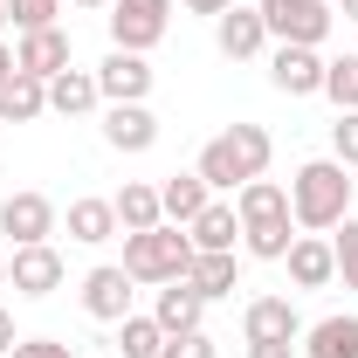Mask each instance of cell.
I'll use <instances>...</instances> for the list:
<instances>
[{
	"instance_id": "cell-1",
	"label": "cell",
	"mask_w": 358,
	"mask_h": 358,
	"mask_svg": "<svg viewBox=\"0 0 358 358\" xmlns=\"http://www.w3.org/2000/svg\"><path fill=\"white\" fill-rule=\"evenodd\" d=\"M352 166H338V159H303L296 173H289V221L303 227V234H331V227L352 214Z\"/></svg>"
},
{
	"instance_id": "cell-2",
	"label": "cell",
	"mask_w": 358,
	"mask_h": 358,
	"mask_svg": "<svg viewBox=\"0 0 358 358\" xmlns=\"http://www.w3.org/2000/svg\"><path fill=\"white\" fill-rule=\"evenodd\" d=\"M268 159H275V138H268L262 124H227L221 138H207V145H200V166H193V173L207 179L214 193H234V186L262 179Z\"/></svg>"
},
{
	"instance_id": "cell-3",
	"label": "cell",
	"mask_w": 358,
	"mask_h": 358,
	"mask_svg": "<svg viewBox=\"0 0 358 358\" xmlns=\"http://www.w3.org/2000/svg\"><path fill=\"white\" fill-rule=\"evenodd\" d=\"M193 268V234L173 221L145 227V234H124V275L131 282H186Z\"/></svg>"
},
{
	"instance_id": "cell-4",
	"label": "cell",
	"mask_w": 358,
	"mask_h": 358,
	"mask_svg": "<svg viewBox=\"0 0 358 358\" xmlns=\"http://www.w3.org/2000/svg\"><path fill=\"white\" fill-rule=\"evenodd\" d=\"M268 21V42H296V48H324V35L338 28L331 0H255Z\"/></svg>"
},
{
	"instance_id": "cell-5",
	"label": "cell",
	"mask_w": 358,
	"mask_h": 358,
	"mask_svg": "<svg viewBox=\"0 0 358 358\" xmlns=\"http://www.w3.org/2000/svg\"><path fill=\"white\" fill-rule=\"evenodd\" d=\"M110 48H131V55H145V48L166 42V28H173V0H110Z\"/></svg>"
},
{
	"instance_id": "cell-6",
	"label": "cell",
	"mask_w": 358,
	"mask_h": 358,
	"mask_svg": "<svg viewBox=\"0 0 358 358\" xmlns=\"http://www.w3.org/2000/svg\"><path fill=\"white\" fill-rule=\"evenodd\" d=\"M55 227H62V207H55L48 193H7V200H0V234H7L14 248L55 241Z\"/></svg>"
},
{
	"instance_id": "cell-7",
	"label": "cell",
	"mask_w": 358,
	"mask_h": 358,
	"mask_svg": "<svg viewBox=\"0 0 358 358\" xmlns=\"http://www.w3.org/2000/svg\"><path fill=\"white\" fill-rule=\"evenodd\" d=\"M62 255H55V241H35V248H14L7 255V289L14 296H55L62 289Z\"/></svg>"
},
{
	"instance_id": "cell-8",
	"label": "cell",
	"mask_w": 358,
	"mask_h": 358,
	"mask_svg": "<svg viewBox=\"0 0 358 358\" xmlns=\"http://www.w3.org/2000/svg\"><path fill=\"white\" fill-rule=\"evenodd\" d=\"M131 275H124V262H96L83 275V310L96 317V324H124L131 317Z\"/></svg>"
},
{
	"instance_id": "cell-9",
	"label": "cell",
	"mask_w": 358,
	"mask_h": 358,
	"mask_svg": "<svg viewBox=\"0 0 358 358\" xmlns=\"http://www.w3.org/2000/svg\"><path fill=\"white\" fill-rule=\"evenodd\" d=\"M96 90H103V103H145L152 96V62L131 55V48H110L96 62Z\"/></svg>"
},
{
	"instance_id": "cell-10",
	"label": "cell",
	"mask_w": 358,
	"mask_h": 358,
	"mask_svg": "<svg viewBox=\"0 0 358 358\" xmlns=\"http://www.w3.org/2000/svg\"><path fill=\"white\" fill-rule=\"evenodd\" d=\"M241 338L248 345H296L303 338V317L289 296H255L248 310H241Z\"/></svg>"
},
{
	"instance_id": "cell-11",
	"label": "cell",
	"mask_w": 358,
	"mask_h": 358,
	"mask_svg": "<svg viewBox=\"0 0 358 358\" xmlns=\"http://www.w3.org/2000/svg\"><path fill=\"white\" fill-rule=\"evenodd\" d=\"M268 83L282 90V96H324V55L317 48H296V42H275Z\"/></svg>"
},
{
	"instance_id": "cell-12",
	"label": "cell",
	"mask_w": 358,
	"mask_h": 358,
	"mask_svg": "<svg viewBox=\"0 0 358 358\" xmlns=\"http://www.w3.org/2000/svg\"><path fill=\"white\" fill-rule=\"evenodd\" d=\"M14 69H21V76H62V69H69V28H62V21H55V28H28V35H21V42H14Z\"/></svg>"
},
{
	"instance_id": "cell-13",
	"label": "cell",
	"mask_w": 358,
	"mask_h": 358,
	"mask_svg": "<svg viewBox=\"0 0 358 358\" xmlns=\"http://www.w3.org/2000/svg\"><path fill=\"white\" fill-rule=\"evenodd\" d=\"M214 42H221L227 62H248V55H262V48H268V21H262V7L248 0V7H227V14H214Z\"/></svg>"
},
{
	"instance_id": "cell-14",
	"label": "cell",
	"mask_w": 358,
	"mask_h": 358,
	"mask_svg": "<svg viewBox=\"0 0 358 358\" xmlns=\"http://www.w3.org/2000/svg\"><path fill=\"white\" fill-rule=\"evenodd\" d=\"M234 214H241V234L248 227H282L289 221V186L282 179H248V186H234Z\"/></svg>"
},
{
	"instance_id": "cell-15",
	"label": "cell",
	"mask_w": 358,
	"mask_h": 358,
	"mask_svg": "<svg viewBox=\"0 0 358 358\" xmlns=\"http://www.w3.org/2000/svg\"><path fill=\"white\" fill-rule=\"evenodd\" d=\"M103 145H110V152H152V145H159L152 103H103Z\"/></svg>"
},
{
	"instance_id": "cell-16",
	"label": "cell",
	"mask_w": 358,
	"mask_h": 358,
	"mask_svg": "<svg viewBox=\"0 0 358 358\" xmlns=\"http://www.w3.org/2000/svg\"><path fill=\"white\" fill-rule=\"evenodd\" d=\"M282 262H289V282H296V289H331V282H338V255H331V234H296Z\"/></svg>"
},
{
	"instance_id": "cell-17",
	"label": "cell",
	"mask_w": 358,
	"mask_h": 358,
	"mask_svg": "<svg viewBox=\"0 0 358 358\" xmlns=\"http://www.w3.org/2000/svg\"><path fill=\"white\" fill-rule=\"evenodd\" d=\"M186 234H193V248L200 255H221V248H241V214H234V200H207L193 221H186Z\"/></svg>"
},
{
	"instance_id": "cell-18",
	"label": "cell",
	"mask_w": 358,
	"mask_h": 358,
	"mask_svg": "<svg viewBox=\"0 0 358 358\" xmlns=\"http://www.w3.org/2000/svg\"><path fill=\"white\" fill-rule=\"evenodd\" d=\"M152 317H159V331L179 338V331H200V317H207V296L193 289V282H159V296H152Z\"/></svg>"
},
{
	"instance_id": "cell-19",
	"label": "cell",
	"mask_w": 358,
	"mask_h": 358,
	"mask_svg": "<svg viewBox=\"0 0 358 358\" xmlns=\"http://www.w3.org/2000/svg\"><path fill=\"white\" fill-rule=\"evenodd\" d=\"M96 103H103L96 69H76V62H69L62 76H48V110H55V117H90Z\"/></svg>"
},
{
	"instance_id": "cell-20",
	"label": "cell",
	"mask_w": 358,
	"mask_h": 358,
	"mask_svg": "<svg viewBox=\"0 0 358 358\" xmlns=\"http://www.w3.org/2000/svg\"><path fill=\"white\" fill-rule=\"evenodd\" d=\"M110 207H117V227H124V234H145V227L166 221V207H159V186H152V179H124V186L110 193Z\"/></svg>"
},
{
	"instance_id": "cell-21",
	"label": "cell",
	"mask_w": 358,
	"mask_h": 358,
	"mask_svg": "<svg viewBox=\"0 0 358 358\" xmlns=\"http://www.w3.org/2000/svg\"><path fill=\"white\" fill-rule=\"evenodd\" d=\"M62 221H69V241H83V248H103L110 234H124V227H117V207H110V200H96V193L69 200V214H62Z\"/></svg>"
},
{
	"instance_id": "cell-22",
	"label": "cell",
	"mask_w": 358,
	"mask_h": 358,
	"mask_svg": "<svg viewBox=\"0 0 358 358\" xmlns=\"http://www.w3.org/2000/svg\"><path fill=\"white\" fill-rule=\"evenodd\" d=\"M303 358H358V317L338 310V317H317L303 331Z\"/></svg>"
},
{
	"instance_id": "cell-23",
	"label": "cell",
	"mask_w": 358,
	"mask_h": 358,
	"mask_svg": "<svg viewBox=\"0 0 358 358\" xmlns=\"http://www.w3.org/2000/svg\"><path fill=\"white\" fill-rule=\"evenodd\" d=\"M42 110H48V83L42 76H21V69H14V76L0 83V124H35Z\"/></svg>"
},
{
	"instance_id": "cell-24",
	"label": "cell",
	"mask_w": 358,
	"mask_h": 358,
	"mask_svg": "<svg viewBox=\"0 0 358 358\" xmlns=\"http://www.w3.org/2000/svg\"><path fill=\"white\" fill-rule=\"evenodd\" d=\"M207 200H214V186H207L200 173H173V179H159V207H166V221H173V227H186L200 207H207Z\"/></svg>"
},
{
	"instance_id": "cell-25",
	"label": "cell",
	"mask_w": 358,
	"mask_h": 358,
	"mask_svg": "<svg viewBox=\"0 0 358 358\" xmlns=\"http://www.w3.org/2000/svg\"><path fill=\"white\" fill-rule=\"evenodd\" d=\"M186 282H193L207 303H214V296H234V282H241V255H234V248H221V255H200V248H193Z\"/></svg>"
},
{
	"instance_id": "cell-26",
	"label": "cell",
	"mask_w": 358,
	"mask_h": 358,
	"mask_svg": "<svg viewBox=\"0 0 358 358\" xmlns=\"http://www.w3.org/2000/svg\"><path fill=\"white\" fill-rule=\"evenodd\" d=\"M117 352H124V358H159V352H166V331H159V317H152V310H145V317H124V324H117Z\"/></svg>"
},
{
	"instance_id": "cell-27",
	"label": "cell",
	"mask_w": 358,
	"mask_h": 358,
	"mask_svg": "<svg viewBox=\"0 0 358 358\" xmlns=\"http://www.w3.org/2000/svg\"><path fill=\"white\" fill-rule=\"evenodd\" d=\"M324 96H331L338 110H358V55H338V62H324Z\"/></svg>"
},
{
	"instance_id": "cell-28",
	"label": "cell",
	"mask_w": 358,
	"mask_h": 358,
	"mask_svg": "<svg viewBox=\"0 0 358 358\" xmlns=\"http://www.w3.org/2000/svg\"><path fill=\"white\" fill-rule=\"evenodd\" d=\"M331 255H338V275H345V289H358V214L331 227Z\"/></svg>"
},
{
	"instance_id": "cell-29",
	"label": "cell",
	"mask_w": 358,
	"mask_h": 358,
	"mask_svg": "<svg viewBox=\"0 0 358 358\" xmlns=\"http://www.w3.org/2000/svg\"><path fill=\"white\" fill-rule=\"evenodd\" d=\"M69 0H7V21L28 35V28H55V14H62Z\"/></svg>"
},
{
	"instance_id": "cell-30",
	"label": "cell",
	"mask_w": 358,
	"mask_h": 358,
	"mask_svg": "<svg viewBox=\"0 0 358 358\" xmlns=\"http://www.w3.org/2000/svg\"><path fill=\"white\" fill-rule=\"evenodd\" d=\"M331 159L358 173V110H338V124H331Z\"/></svg>"
},
{
	"instance_id": "cell-31",
	"label": "cell",
	"mask_w": 358,
	"mask_h": 358,
	"mask_svg": "<svg viewBox=\"0 0 358 358\" xmlns=\"http://www.w3.org/2000/svg\"><path fill=\"white\" fill-rule=\"evenodd\" d=\"M159 358H221V345H214L207 331H179V338H166Z\"/></svg>"
},
{
	"instance_id": "cell-32",
	"label": "cell",
	"mask_w": 358,
	"mask_h": 358,
	"mask_svg": "<svg viewBox=\"0 0 358 358\" xmlns=\"http://www.w3.org/2000/svg\"><path fill=\"white\" fill-rule=\"evenodd\" d=\"M7 358H76V345H62V338H21Z\"/></svg>"
},
{
	"instance_id": "cell-33",
	"label": "cell",
	"mask_w": 358,
	"mask_h": 358,
	"mask_svg": "<svg viewBox=\"0 0 358 358\" xmlns=\"http://www.w3.org/2000/svg\"><path fill=\"white\" fill-rule=\"evenodd\" d=\"M179 7H186V14H207V21H214V14H227V7H234V0H179Z\"/></svg>"
},
{
	"instance_id": "cell-34",
	"label": "cell",
	"mask_w": 358,
	"mask_h": 358,
	"mask_svg": "<svg viewBox=\"0 0 358 358\" xmlns=\"http://www.w3.org/2000/svg\"><path fill=\"white\" fill-rule=\"evenodd\" d=\"M248 358H303L296 345H248Z\"/></svg>"
},
{
	"instance_id": "cell-35",
	"label": "cell",
	"mask_w": 358,
	"mask_h": 358,
	"mask_svg": "<svg viewBox=\"0 0 358 358\" xmlns=\"http://www.w3.org/2000/svg\"><path fill=\"white\" fill-rule=\"evenodd\" d=\"M14 345H21V338H14V317H7V310H0V358H7V352H14Z\"/></svg>"
},
{
	"instance_id": "cell-36",
	"label": "cell",
	"mask_w": 358,
	"mask_h": 358,
	"mask_svg": "<svg viewBox=\"0 0 358 358\" xmlns=\"http://www.w3.org/2000/svg\"><path fill=\"white\" fill-rule=\"evenodd\" d=\"M7 76H14V48L0 42V83H7Z\"/></svg>"
},
{
	"instance_id": "cell-37",
	"label": "cell",
	"mask_w": 358,
	"mask_h": 358,
	"mask_svg": "<svg viewBox=\"0 0 358 358\" xmlns=\"http://www.w3.org/2000/svg\"><path fill=\"white\" fill-rule=\"evenodd\" d=\"M69 7H83V14H110V0H69Z\"/></svg>"
},
{
	"instance_id": "cell-38",
	"label": "cell",
	"mask_w": 358,
	"mask_h": 358,
	"mask_svg": "<svg viewBox=\"0 0 358 358\" xmlns=\"http://www.w3.org/2000/svg\"><path fill=\"white\" fill-rule=\"evenodd\" d=\"M338 14H345V21H358V0H338Z\"/></svg>"
},
{
	"instance_id": "cell-39",
	"label": "cell",
	"mask_w": 358,
	"mask_h": 358,
	"mask_svg": "<svg viewBox=\"0 0 358 358\" xmlns=\"http://www.w3.org/2000/svg\"><path fill=\"white\" fill-rule=\"evenodd\" d=\"M0 289H7V255H0Z\"/></svg>"
},
{
	"instance_id": "cell-40",
	"label": "cell",
	"mask_w": 358,
	"mask_h": 358,
	"mask_svg": "<svg viewBox=\"0 0 358 358\" xmlns=\"http://www.w3.org/2000/svg\"><path fill=\"white\" fill-rule=\"evenodd\" d=\"M0 28H7V0H0Z\"/></svg>"
}]
</instances>
